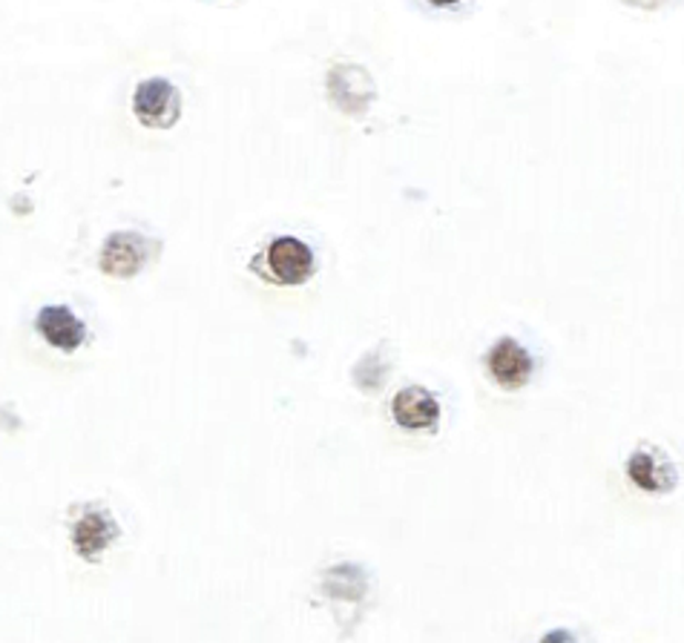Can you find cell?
<instances>
[{
    "instance_id": "277c9868",
    "label": "cell",
    "mask_w": 684,
    "mask_h": 643,
    "mask_svg": "<svg viewBox=\"0 0 684 643\" xmlns=\"http://www.w3.org/2000/svg\"><path fill=\"white\" fill-rule=\"evenodd\" d=\"M533 357H529V350L524 348L520 342H515V339H501V342L495 345V348L486 354V371H490L492 382H497L501 388H506V391H518V388H524L526 382H529V377H533Z\"/></svg>"
},
{
    "instance_id": "6da1fadb",
    "label": "cell",
    "mask_w": 684,
    "mask_h": 643,
    "mask_svg": "<svg viewBox=\"0 0 684 643\" xmlns=\"http://www.w3.org/2000/svg\"><path fill=\"white\" fill-rule=\"evenodd\" d=\"M251 271L260 273L271 285L294 287L311 280L314 273V251L303 239L276 236L267 242L265 251L251 262Z\"/></svg>"
},
{
    "instance_id": "5b68a950",
    "label": "cell",
    "mask_w": 684,
    "mask_h": 643,
    "mask_svg": "<svg viewBox=\"0 0 684 643\" xmlns=\"http://www.w3.org/2000/svg\"><path fill=\"white\" fill-rule=\"evenodd\" d=\"M391 417L406 431H432L440 420V402L420 386L403 388L391 400Z\"/></svg>"
},
{
    "instance_id": "3957f363",
    "label": "cell",
    "mask_w": 684,
    "mask_h": 643,
    "mask_svg": "<svg viewBox=\"0 0 684 643\" xmlns=\"http://www.w3.org/2000/svg\"><path fill=\"white\" fill-rule=\"evenodd\" d=\"M35 328L41 339L61 354H75L87 339V325L66 305H46L38 310Z\"/></svg>"
},
{
    "instance_id": "52a82bcc",
    "label": "cell",
    "mask_w": 684,
    "mask_h": 643,
    "mask_svg": "<svg viewBox=\"0 0 684 643\" xmlns=\"http://www.w3.org/2000/svg\"><path fill=\"white\" fill-rule=\"evenodd\" d=\"M147 262V242L136 233L109 236L102 253V267L113 276H133Z\"/></svg>"
},
{
    "instance_id": "9c48e42d",
    "label": "cell",
    "mask_w": 684,
    "mask_h": 643,
    "mask_svg": "<svg viewBox=\"0 0 684 643\" xmlns=\"http://www.w3.org/2000/svg\"><path fill=\"white\" fill-rule=\"evenodd\" d=\"M434 7H449V3H457V0H432Z\"/></svg>"
},
{
    "instance_id": "7a4b0ae2",
    "label": "cell",
    "mask_w": 684,
    "mask_h": 643,
    "mask_svg": "<svg viewBox=\"0 0 684 643\" xmlns=\"http://www.w3.org/2000/svg\"><path fill=\"white\" fill-rule=\"evenodd\" d=\"M179 89L165 78L141 81L133 95V113L145 127L167 129L179 122Z\"/></svg>"
},
{
    "instance_id": "ba28073f",
    "label": "cell",
    "mask_w": 684,
    "mask_h": 643,
    "mask_svg": "<svg viewBox=\"0 0 684 643\" xmlns=\"http://www.w3.org/2000/svg\"><path fill=\"white\" fill-rule=\"evenodd\" d=\"M627 474L644 492H667L676 483L673 465L662 454H655V451H635L630 463H627Z\"/></svg>"
},
{
    "instance_id": "8992f818",
    "label": "cell",
    "mask_w": 684,
    "mask_h": 643,
    "mask_svg": "<svg viewBox=\"0 0 684 643\" xmlns=\"http://www.w3.org/2000/svg\"><path fill=\"white\" fill-rule=\"evenodd\" d=\"M118 537L116 520L109 517L107 508H87L81 520L73 526V544L81 558L98 560L102 551L109 549V544Z\"/></svg>"
}]
</instances>
